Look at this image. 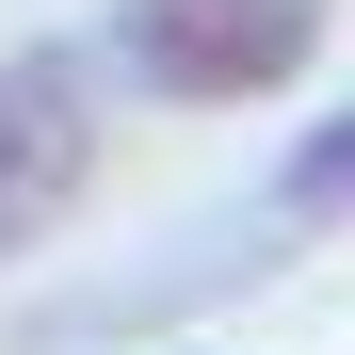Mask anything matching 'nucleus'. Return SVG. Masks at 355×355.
Here are the masks:
<instances>
[{
  "label": "nucleus",
  "instance_id": "obj_1",
  "mask_svg": "<svg viewBox=\"0 0 355 355\" xmlns=\"http://www.w3.org/2000/svg\"><path fill=\"white\" fill-rule=\"evenodd\" d=\"M339 0H113V49L146 65V97H194V113H243L275 81H307Z\"/></svg>",
  "mask_w": 355,
  "mask_h": 355
},
{
  "label": "nucleus",
  "instance_id": "obj_2",
  "mask_svg": "<svg viewBox=\"0 0 355 355\" xmlns=\"http://www.w3.org/2000/svg\"><path fill=\"white\" fill-rule=\"evenodd\" d=\"M81 178H97V97L65 81V49H17L0 65V259L49 243Z\"/></svg>",
  "mask_w": 355,
  "mask_h": 355
},
{
  "label": "nucleus",
  "instance_id": "obj_3",
  "mask_svg": "<svg viewBox=\"0 0 355 355\" xmlns=\"http://www.w3.org/2000/svg\"><path fill=\"white\" fill-rule=\"evenodd\" d=\"M275 210H291V226H355V97H339L323 130L275 162Z\"/></svg>",
  "mask_w": 355,
  "mask_h": 355
}]
</instances>
